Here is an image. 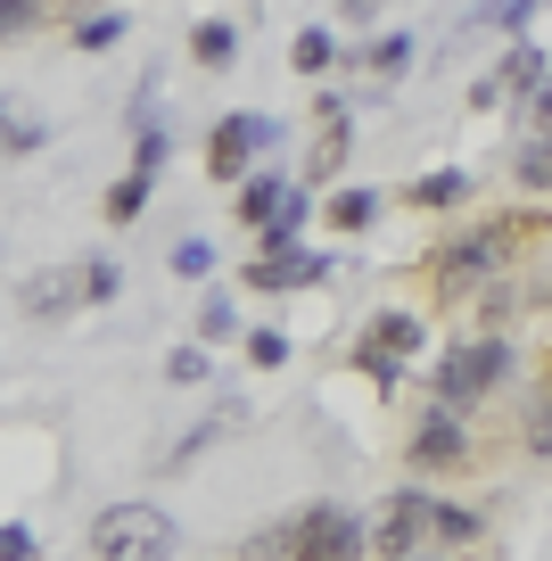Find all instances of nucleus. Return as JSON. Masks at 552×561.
<instances>
[{"label":"nucleus","instance_id":"obj_1","mask_svg":"<svg viewBox=\"0 0 552 561\" xmlns=\"http://www.w3.org/2000/svg\"><path fill=\"white\" fill-rule=\"evenodd\" d=\"M486 520L470 504H446V495L429 488H396L380 512H371V545L380 553H462V545H479Z\"/></svg>","mask_w":552,"mask_h":561},{"label":"nucleus","instance_id":"obj_2","mask_svg":"<svg viewBox=\"0 0 552 561\" xmlns=\"http://www.w3.org/2000/svg\"><path fill=\"white\" fill-rule=\"evenodd\" d=\"M363 545H371V520H363V512L306 504V512H289L273 537H256L248 553L256 561H363Z\"/></svg>","mask_w":552,"mask_h":561},{"label":"nucleus","instance_id":"obj_3","mask_svg":"<svg viewBox=\"0 0 552 561\" xmlns=\"http://www.w3.org/2000/svg\"><path fill=\"white\" fill-rule=\"evenodd\" d=\"M503 380H511V347H503V339H486V331L437 355V404H453V413H470L479 397H495Z\"/></svg>","mask_w":552,"mask_h":561},{"label":"nucleus","instance_id":"obj_4","mask_svg":"<svg viewBox=\"0 0 552 561\" xmlns=\"http://www.w3.org/2000/svg\"><path fill=\"white\" fill-rule=\"evenodd\" d=\"M91 553L100 561H165L173 553L165 504H107L100 520H91Z\"/></svg>","mask_w":552,"mask_h":561},{"label":"nucleus","instance_id":"obj_5","mask_svg":"<svg viewBox=\"0 0 552 561\" xmlns=\"http://www.w3.org/2000/svg\"><path fill=\"white\" fill-rule=\"evenodd\" d=\"M519 248V224H479L470 240H453L446 256H437V289H479V280H495L503 264H511Z\"/></svg>","mask_w":552,"mask_h":561},{"label":"nucleus","instance_id":"obj_6","mask_svg":"<svg viewBox=\"0 0 552 561\" xmlns=\"http://www.w3.org/2000/svg\"><path fill=\"white\" fill-rule=\"evenodd\" d=\"M404 462H413L421 479H453L470 462V430L453 404H429V413L413 421V438H404Z\"/></svg>","mask_w":552,"mask_h":561},{"label":"nucleus","instance_id":"obj_7","mask_svg":"<svg viewBox=\"0 0 552 561\" xmlns=\"http://www.w3.org/2000/svg\"><path fill=\"white\" fill-rule=\"evenodd\" d=\"M25 322H74L83 306H100V289H91V264H50V273H34L18 289Z\"/></svg>","mask_w":552,"mask_h":561},{"label":"nucleus","instance_id":"obj_8","mask_svg":"<svg viewBox=\"0 0 552 561\" xmlns=\"http://www.w3.org/2000/svg\"><path fill=\"white\" fill-rule=\"evenodd\" d=\"M273 140H280V124L256 116V107H248V116H223V124H215V140H207L215 182H240L248 165H256V149H273Z\"/></svg>","mask_w":552,"mask_h":561},{"label":"nucleus","instance_id":"obj_9","mask_svg":"<svg viewBox=\"0 0 552 561\" xmlns=\"http://www.w3.org/2000/svg\"><path fill=\"white\" fill-rule=\"evenodd\" d=\"M544 75H552V58L536 50V42H511V50H503L495 67L479 75V83H470V100H479V107H503V100H528V91L544 83Z\"/></svg>","mask_w":552,"mask_h":561},{"label":"nucleus","instance_id":"obj_10","mask_svg":"<svg viewBox=\"0 0 552 561\" xmlns=\"http://www.w3.org/2000/svg\"><path fill=\"white\" fill-rule=\"evenodd\" d=\"M306 280H322V256H306V248H280V256H256L248 264V289H306Z\"/></svg>","mask_w":552,"mask_h":561},{"label":"nucleus","instance_id":"obj_11","mask_svg":"<svg viewBox=\"0 0 552 561\" xmlns=\"http://www.w3.org/2000/svg\"><path fill=\"white\" fill-rule=\"evenodd\" d=\"M421 339H429V331H421V314H404V306H388L380 322H363V347L396 355V364H404V355H421Z\"/></svg>","mask_w":552,"mask_h":561},{"label":"nucleus","instance_id":"obj_12","mask_svg":"<svg viewBox=\"0 0 552 561\" xmlns=\"http://www.w3.org/2000/svg\"><path fill=\"white\" fill-rule=\"evenodd\" d=\"M42 140H50V124L34 116L25 100H0V158H34Z\"/></svg>","mask_w":552,"mask_h":561},{"label":"nucleus","instance_id":"obj_13","mask_svg":"<svg viewBox=\"0 0 552 561\" xmlns=\"http://www.w3.org/2000/svg\"><path fill=\"white\" fill-rule=\"evenodd\" d=\"M297 191V182L289 174H240V224H273V215H280V198H289Z\"/></svg>","mask_w":552,"mask_h":561},{"label":"nucleus","instance_id":"obj_14","mask_svg":"<svg viewBox=\"0 0 552 561\" xmlns=\"http://www.w3.org/2000/svg\"><path fill=\"white\" fill-rule=\"evenodd\" d=\"M191 58L198 67H231V58H240V25L231 18H198L191 25Z\"/></svg>","mask_w":552,"mask_h":561},{"label":"nucleus","instance_id":"obj_15","mask_svg":"<svg viewBox=\"0 0 552 561\" xmlns=\"http://www.w3.org/2000/svg\"><path fill=\"white\" fill-rule=\"evenodd\" d=\"M511 174H519V191L552 198V133H528V140H519V158H511Z\"/></svg>","mask_w":552,"mask_h":561},{"label":"nucleus","instance_id":"obj_16","mask_svg":"<svg viewBox=\"0 0 552 561\" xmlns=\"http://www.w3.org/2000/svg\"><path fill=\"white\" fill-rule=\"evenodd\" d=\"M413 50H421L413 34H380V42H371V50L355 58V67H371V83H396V75L413 67Z\"/></svg>","mask_w":552,"mask_h":561},{"label":"nucleus","instance_id":"obj_17","mask_svg":"<svg viewBox=\"0 0 552 561\" xmlns=\"http://www.w3.org/2000/svg\"><path fill=\"white\" fill-rule=\"evenodd\" d=\"M330 58H338L330 25H297V42H289V67H297V75H330Z\"/></svg>","mask_w":552,"mask_h":561},{"label":"nucleus","instance_id":"obj_18","mask_svg":"<svg viewBox=\"0 0 552 561\" xmlns=\"http://www.w3.org/2000/svg\"><path fill=\"white\" fill-rule=\"evenodd\" d=\"M404 198H413V207H462V198H470V174H453V165H437V174H421V182H413V191H404Z\"/></svg>","mask_w":552,"mask_h":561},{"label":"nucleus","instance_id":"obj_19","mask_svg":"<svg viewBox=\"0 0 552 561\" xmlns=\"http://www.w3.org/2000/svg\"><path fill=\"white\" fill-rule=\"evenodd\" d=\"M231 339H240V306L215 289V298L198 306V347H231Z\"/></svg>","mask_w":552,"mask_h":561},{"label":"nucleus","instance_id":"obj_20","mask_svg":"<svg viewBox=\"0 0 552 561\" xmlns=\"http://www.w3.org/2000/svg\"><path fill=\"white\" fill-rule=\"evenodd\" d=\"M149 191H157V174H140V165H133V174L107 191V224H133V215L149 207Z\"/></svg>","mask_w":552,"mask_h":561},{"label":"nucleus","instance_id":"obj_21","mask_svg":"<svg viewBox=\"0 0 552 561\" xmlns=\"http://www.w3.org/2000/svg\"><path fill=\"white\" fill-rule=\"evenodd\" d=\"M371 215H380V191H363V182H355V191H338V198H330V224H338V231H363Z\"/></svg>","mask_w":552,"mask_h":561},{"label":"nucleus","instance_id":"obj_22","mask_svg":"<svg viewBox=\"0 0 552 561\" xmlns=\"http://www.w3.org/2000/svg\"><path fill=\"white\" fill-rule=\"evenodd\" d=\"M165 158H173V124H140V133H133V165H140V174H157Z\"/></svg>","mask_w":552,"mask_h":561},{"label":"nucleus","instance_id":"obj_23","mask_svg":"<svg viewBox=\"0 0 552 561\" xmlns=\"http://www.w3.org/2000/svg\"><path fill=\"white\" fill-rule=\"evenodd\" d=\"M116 42H124V18H116V9H100V18L74 25V50H116Z\"/></svg>","mask_w":552,"mask_h":561},{"label":"nucleus","instance_id":"obj_24","mask_svg":"<svg viewBox=\"0 0 552 561\" xmlns=\"http://www.w3.org/2000/svg\"><path fill=\"white\" fill-rule=\"evenodd\" d=\"M215 264H223V256H215V240H198V231H191L182 248H173V273H182V280H207Z\"/></svg>","mask_w":552,"mask_h":561},{"label":"nucleus","instance_id":"obj_25","mask_svg":"<svg viewBox=\"0 0 552 561\" xmlns=\"http://www.w3.org/2000/svg\"><path fill=\"white\" fill-rule=\"evenodd\" d=\"M207 355H215V347H173V355H165V380H173V388H198V380H207Z\"/></svg>","mask_w":552,"mask_h":561},{"label":"nucleus","instance_id":"obj_26","mask_svg":"<svg viewBox=\"0 0 552 561\" xmlns=\"http://www.w3.org/2000/svg\"><path fill=\"white\" fill-rule=\"evenodd\" d=\"M248 364L280 371V364H289V331H248Z\"/></svg>","mask_w":552,"mask_h":561},{"label":"nucleus","instance_id":"obj_27","mask_svg":"<svg viewBox=\"0 0 552 561\" xmlns=\"http://www.w3.org/2000/svg\"><path fill=\"white\" fill-rule=\"evenodd\" d=\"M536 9H544V0H486V9H479V25H503V34H519V25H528Z\"/></svg>","mask_w":552,"mask_h":561},{"label":"nucleus","instance_id":"obj_28","mask_svg":"<svg viewBox=\"0 0 552 561\" xmlns=\"http://www.w3.org/2000/svg\"><path fill=\"white\" fill-rule=\"evenodd\" d=\"M322 124H330V133L313 140V165H306V174H330V165L346 158V116H322Z\"/></svg>","mask_w":552,"mask_h":561},{"label":"nucleus","instance_id":"obj_29","mask_svg":"<svg viewBox=\"0 0 552 561\" xmlns=\"http://www.w3.org/2000/svg\"><path fill=\"white\" fill-rule=\"evenodd\" d=\"M42 25V0H0V42L9 34H34Z\"/></svg>","mask_w":552,"mask_h":561},{"label":"nucleus","instance_id":"obj_30","mask_svg":"<svg viewBox=\"0 0 552 561\" xmlns=\"http://www.w3.org/2000/svg\"><path fill=\"white\" fill-rule=\"evenodd\" d=\"M355 364L371 371V388H396L404 380V364H396V355H380V347H355Z\"/></svg>","mask_w":552,"mask_h":561},{"label":"nucleus","instance_id":"obj_31","mask_svg":"<svg viewBox=\"0 0 552 561\" xmlns=\"http://www.w3.org/2000/svg\"><path fill=\"white\" fill-rule=\"evenodd\" d=\"M528 455L552 462V397H536V413H528Z\"/></svg>","mask_w":552,"mask_h":561},{"label":"nucleus","instance_id":"obj_32","mask_svg":"<svg viewBox=\"0 0 552 561\" xmlns=\"http://www.w3.org/2000/svg\"><path fill=\"white\" fill-rule=\"evenodd\" d=\"M42 545H34V528H0V561H34Z\"/></svg>","mask_w":552,"mask_h":561},{"label":"nucleus","instance_id":"obj_33","mask_svg":"<svg viewBox=\"0 0 552 561\" xmlns=\"http://www.w3.org/2000/svg\"><path fill=\"white\" fill-rule=\"evenodd\" d=\"M338 9H346V18H355V25H363V18H371V9H388V0H338Z\"/></svg>","mask_w":552,"mask_h":561},{"label":"nucleus","instance_id":"obj_34","mask_svg":"<svg viewBox=\"0 0 552 561\" xmlns=\"http://www.w3.org/2000/svg\"><path fill=\"white\" fill-rule=\"evenodd\" d=\"M388 561H453V553H388Z\"/></svg>","mask_w":552,"mask_h":561}]
</instances>
